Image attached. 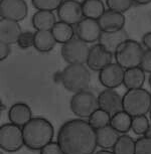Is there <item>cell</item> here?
I'll return each instance as SVG.
<instances>
[{
  "label": "cell",
  "instance_id": "d6986e66",
  "mask_svg": "<svg viewBox=\"0 0 151 154\" xmlns=\"http://www.w3.org/2000/svg\"><path fill=\"white\" fill-rule=\"evenodd\" d=\"M57 43L51 30H35L34 32L33 48L39 53H49L54 48Z\"/></svg>",
  "mask_w": 151,
  "mask_h": 154
},
{
  "label": "cell",
  "instance_id": "603a6c76",
  "mask_svg": "<svg viewBox=\"0 0 151 154\" xmlns=\"http://www.w3.org/2000/svg\"><path fill=\"white\" fill-rule=\"evenodd\" d=\"M51 32L54 34L56 42L57 43H60V45H65V43L69 42V40L75 38L76 35L75 27L69 23L60 21V20L57 21L53 29H51Z\"/></svg>",
  "mask_w": 151,
  "mask_h": 154
},
{
  "label": "cell",
  "instance_id": "9c48e42d",
  "mask_svg": "<svg viewBox=\"0 0 151 154\" xmlns=\"http://www.w3.org/2000/svg\"><path fill=\"white\" fill-rule=\"evenodd\" d=\"M28 13L25 0H0V17L3 19L22 21Z\"/></svg>",
  "mask_w": 151,
  "mask_h": 154
},
{
  "label": "cell",
  "instance_id": "b9f144b4",
  "mask_svg": "<svg viewBox=\"0 0 151 154\" xmlns=\"http://www.w3.org/2000/svg\"><path fill=\"white\" fill-rule=\"evenodd\" d=\"M0 154H3V152H1V153H0Z\"/></svg>",
  "mask_w": 151,
  "mask_h": 154
},
{
  "label": "cell",
  "instance_id": "5b68a950",
  "mask_svg": "<svg viewBox=\"0 0 151 154\" xmlns=\"http://www.w3.org/2000/svg\"><path fill=\"white\" fill-rule=\"evenodd\" d=\"M145 53L140 42L134 39H127L119 46L114 54L115 60L125 69L140 66Z\"/></svg>",
  "mask_w": 151,
  "mask_h": 154
},
{
  "label": "cell",
  "instance_id": "ffe728a7",
  "mask_svg": "<svg viewBox=\"0 0 151 154\" xmlns=\"http://www.w3.org/2000/svg\"><path fill=\"white\" fill-rule=\"evenodd\" d=\"M119 137L120 133L116 131L111 125L97 130V143L101 149H113Z\"/></svg>",
  "mask_w": 151,
  "mask_h": 154
},
{
  "label": "cell",
  "instance_id": "d590c367",
  "mask_svg": "<svg viewBox=\"0 0 151 154\" xmlns=\"http://www.w3.org/2000/svg\"><path fill=\"white\" fill-rule=\"evenodd\" d=\"M142 45H144L147 51H151V31L146 32L142 36Z\"/></svg>",
  "mask_w": 151,
  "mask_h": 154
},
{
  "label": "cell",
  "instance_id": "cb8c5ba5",
  "mask_svg": "<svg viewBox=\"0 0 151 154\" xmlns=\"http://www.w3.org/2000/svg\"><path fill=\"white\" fill-rule=\"evenodd\" d=\"M81 3L85 18L99 20L106 11L105 4L102 0H83Z\"/></svg>",
  "mask_w": 151,
  "mask_h": 154
},
{
  "label": "cell",
  "instance_id": "2e32d148",
  "mask_svg": "<svg viewBox=\"0 0 151 154\" xmlns=\"http://www.w3.org/2000/svg\"><path fill=\"white\" fill-rule=\"evenodd\" d=\"M98 21L102 31H118L124 28L126 17L123 13L107 9Z\"/></svg>",
  "mask_w": 151,
  "mask_h": 154
},
{
  "label": "cell",
  "instance_id": "60d3db41",
  "mask_svg": "<svg viewBox=\"0 0 151 154\" xmlns=\"http://www.w3.org/2000/svg\"><path fill=\"white\" fill-rule=\"evenodd\" d=\"M149 115H150V121H151V110H150V112H149Z\"/></svg>",
  "mask_w": 151,
  "mask_h": 154
},
{
  "label": "cell",
  "instance_id": "8d00e7d4",
  "mask_svg": "<svg viewBox=\"0 0 151 154\" xmlns=\"http://www.w3.org/2000/svg\"><path fill=\"white\" fill-rule=\"evenodd\" d=\"M134 1V4L137 5H146L151 3V0H133Z\"/></svg>",
  "mask_w": 151,
  "mask_h": 154
},
{
  "label": "cell",
  "instance_id": "4dcf8cb0",
  "mask_svg": "<svg viewBox=\"0 0 151 154\" xmlns=\"http://www.w3.org/2000/svg\"><path fill=\"white\" fill-rule=\"evenodd\" d=\"M135 154H151V139L141 136L135 140Z\"/></svg>",
  "mask_w": 151,
  "mask_h": 154
},
{
  "label": "cell",
  "instance_id": "9a60e30c",
  "mask_svg": "<svg viewBox=\"0 0 151 154\" xmlns=\"http://www.w3.org/2000/svg\"><path fill=\"white\" fill-rule=\"evenodd\" d=\"M129 39L128 32L124 29L118 31H102V34L99 39V43L103 46L106 51L111 53L113 56L116 53V51L124 42Z\"/></svg>",
  "mask_w": 151,
  "mask_h": 154
},
{
  "label": "cell",
  "instance_id": "8fae6325",
  "mask_svg": "<svg viewBox=\"0 0 151 154\" xmlns=\"http://www.w3.org/2000/svg\"><path fill=\"white\" fill-rule=\"evenodd\" d=\"M125 69L117 63H111L99 72V81L106 89H116L123 85Z\"/></svg>",
  "mask_w": 151,
  "mask_h": 154
},
{
  "label": "cell",
  "instance_id": "d6a6232c",
  "mask_svg": "<svg viewBox=\"0 0 151 154\" xmlns=\"http://www.w3.org/2000/svg\"><path fill=\"white\" fill-rule=\"evenodd\" d=\"M39 154H65L57 142L51 141L39 150Z\"/></svg>",
  "mask_w": 151,
  "mask_h": 154
},
{
  "label": "cell",
  "instance_id": "d4e9b609",
  "mask_svg": "<svg viewBox=\"0 0 151 154\" xmlns=\"http://www.w3.org/2000/svg\"><path fill=\"white\" fill-rule=\"evenodd\" d=\"M132 118V116L122 110L112 115L110 125L120 134H127L131 130Z\"/></svg>",
  "mask_w": 151,
  "mask_h": 154
},
{
  "label": "cell",
  "instance_id": "5bb4252c",
  "mask_svg": "<svg viewBox=\"0 0 151 154\" xmlns=\"http://www.w3.org/2000/svg\"><path fill=\"white\" fill-rule=\"evenodd\" d=\"M99 108L105 110L109 114L114 115L115 113L123 110L122 97L114 89H105L98 96Z\"/></svg>",
  "mask_w": 151,
  "mask_h": 154
},
{
  "label": "cell",
  "instance_id": "74e56055",
  "mask_svg": "<svg viewBox=\"0 0 151 154\" xmlns=\"http://www.w3.org/2000/svg\"><path fill=\"white\" fill-rule=\"evenodd\" d=\"M95 154H115L113 152V150H107V149H101L98 152H96Z\"/></svg>",
  "mask_w": 151,
  "mask_h": 154
},
{
  "label": "cell",
  "instance_id": "7402d4cb",
  "mask_svg": "<svg viewBox=\"0 0 151 154\" xmlns=\"http://www.w3.org/2000/svg\"><path fill=\"white\" fill-rule=\"evenodd\" d=\"M145 74L146 72L142 69L141 66L125 69L123 85L128 90L142 88L146 79Z\"/></svg>",
  "mask_w": 151,
  "mask_h": 154
},
{
  "label": "cell",
  "instance_id": "44dd1931",
  "mask_svg": "<svg viewBox=\"0 0 151 154\" xmlns=\"http://www.w3.org/2000/svg\"><path fill=\"white\" fill-rule=\"evenodd\" d=\"M31 22L36 30H51L57 23V18L53 11L36 10L32 15Z\"/></svg>",
  "mask_w": 151,
  "mask_h": 154
},
{
  "label": "cell",
  "instance_id": "f35d334b",
  "mask_svg": "<svg viewBox=\"0 0 151 154\" xmlns=\"http://www.w3.org/2000/svg\"><path fill=\"white\" fill-rule=\"evenodd\" d=\"M144 136H146V137H148V138H150V139H151V124H150L149 128L147 129V131H146V133H145V135H144Z\"/></svg>",
  "mask_w": 151,
  "mask_h": 154
},
{
  "label": "cell",
  "instance_id": "484cf974",
  "mask_svg": "<svg viewBox=\"0 0 151 154\" xmlns=\"http://www.w3.org/2000/svg\"><path fill=\"white\" fill-rule=\"evenodd\" d=\"M112 150L115 154H135V140L127 134H121Z\"/></svg>",
  "mask_w": 151,
  "mask_h": 154
},
{
  "label": "cell",
  "instance_id": "f1b7e54d",
  "mask_svg": "<svg viewBox=\"0 0 151 154\" xmlns=\"http://www.w3.org/2000/svg\"><path fill=\"white\" fill-rule=\"evenodd\" d=\"M65 0H31L33 7L36 10H48V11H54L57 10L60 4Z\"/></svg>",
  "mask_w": 151,
  "mask_h": 154
},
{
  "label": "cell",
  "instance_id": "4fadbf2b",
  "mask_svg": "<svg viewBox=\"0 0 151 154\" xmlns=\"http://www.w3.org/2000/svg\"><path fill=\"white\" fill-rule=\"evenodd\" d=\"M113 54L106 51L100 43H96L90 48L87 66L95 72H100L112 63Z\"/></svg>",
  "mask_w": 151,
  "mask_h": 154
},
{
  "label": "cell",
  "instance_id": "3957f363",
  "mask_svg": "<svg viewBox=\"0 0 151 154\" xmlns=\"http://www.w3.org/2000/svg\"><path fill=\"white\" fill-rule=\"evenodd\" d=\"M63 86L72 93L87 91L91 82L90 69L83 63H69L60 72Z\"/></svg>",
  "mask_w": 151,
  "mask_h": 154
},
{
  "label": "cell",
  "instance_id": "ba28073f",
  "mask_svg": "<svg viewBox=\"0 0 151 154\" xmlns=\"http://www.w3.org/2000/svg\"><path fill=\"white\" fill-rule=\"evenodd\" d=\"M90 48L88 43L75 37L69 42L62 45L60 54L63 59L69 63H87Z\"/></svg>",
  "mask_w": 151,
  "mask_h": 154
},
{
  "label": "cell",
  "instance_id": "4316f807",
  "mask_svg": "<svg viewBox=\"0 0 151 154\" xmlns=\"http://www.w3.org/2000/svg\"><path fill=\"white\" fill-rule=\"evenodd\" d=\"M111 117L112 115L106 112L105 110L98 108L88 118V122L94 129L98 130L103 127L109 126L110 123H111Z\"/></svg>",
  "mask_w": 151,
  "mask_h": 154
},
{
  "label": "cell",
  "instance_id": "6da1fadb",
  "mask_svg": "<svg viewBox=\"0 0 151 154\" xmlns=\"http://www.w3.org/2000/svg\"><path fill=\"white\" fill-rule=\"evenodd\" d=\"M57 142L65 154H94L97 130L85 119H72L60 126Z\"/></svg>",
  "mask_w": 151,
  "mask_h": 154
},
{
  "label": "cell",
  "instance_id": "ab89813d",
  "mask_svg": "<svg viewBox=\"0 0 151 154\" xmlns=\"http://www.w3.org/2000/svg\"><path fill=\"white\" fill-rule=\"evenodd\" d=\"M148 83H149V86L151 88V74L149 75V78H148Z\"/></svg>",
  "mask_w": 151,
  "mask_h": 154
},
{
  "label": "cell",
  "instance_id": "ac0fdd59",
  "mask_svg": "<svg viewBox=\"0 0 151 154\" xmlns=\"http://www.w3.org/2000/svg\"><path fill=\"white\" fill-rule=\"evenodd\" d=\"M8 118H9L10 123L22 128L33 118L32 111L27 104L23 102H18L10 107L8 111Z\"/></svg>",
  "mask_w": 151,
  "mask_h": 154
},
{
  "label": "cell",
  "instance_id": "f546056e",
  "mask_svg": "<svg viewBox=\"0 0 151 154\" xmlns=\"http://www.w3.org/2000/svg\"><path fill=\"white\" fill-rule=\"evenodd\" d=\"M133 0H106V5L108 9L117 11L120 13H125L133 6Z\"/></svg>",
  "mask_w": 151,
  "mask_h": 154
},
{
  "label": "cell",
  "instance_id": "7c38bea8",
  "mask_svg": "<svg viewBox=\"0 0 151 154\" xmlns=\"http://www.w3.org/2000/svg\"><path fill=\"white\" fill-rule=\"evenodd\" d=\"M57 17L60 21L76 26L84 17L82 3L77 0H65L57 10Z\"/></svg>",
  "mask_w": 151,
  "mask_h": 154
},
{
  "label": "cell",
  "instance_id": "8992f818",
  "mask_svg": "<svg viewBox=\"0 0 151 154\" xmlns=\"http://www.w3.org/2000/svg\"><path fill=\"white\" fill-rule=\"evenodd\" d=\"M24 146L22 128L12 123L0 126V148L6 152H17Z\"/></svg>",
  "mask_w": 151,
  "mask_h": 154
},
{
  "label": "cell",
  "instance_id": "52a82bcc",
  "mask_svg": "<svg viewBox=\"0 0 151 154\" xmlns=\"http://www.w3.org/2000/svg\"><path fill=\"white\" fill-rule=\"evenodd\" d=\"M69 107L78 118H89L99 108L98 98L89 91L76 93L71 99Z\"/></svg>",
  "mask_w": 151,
  "mask_h": 154
},
{
  "label": "cell",
  "instance_id": "7a4b0ae2",
  "mask_svg": "<svg viewBox=\"0 0 151 154\" xmlns=\"http://www.w3.org/2000/svg\"><path fill=\"white\" fill-rule=\"evenodd\" d=\"M22 133L24 146L29 150L36 151L53 141L54 129L48 119L35 117L22 127Z\"/></svg>",
  "mask_w": 151,
  "mask_h": 154
},
{
  "label": "cell",
  "instance_id": "e0dca14e",
  "mask_svg": "<svg viewBox=\"0 0 151 154\" xmlns=\"http://www.w3.org/2000/svg\"><path fill=\"white\" fill-rule=\"evenodd\" d=\"M22 33L19 22L8 19H0V42L6 45L17 43L20 34Z\"/></svg>",
  "mask_w": 151,
  "mask_h": 154
},
{
  "label": "cell",
  "instance_id": "277c9868",
  "mask_svg": "<svg viewBox=\"0 0 151 154\" xmlns=\"http://www.w3.org/2000/svg\"><path fill=\"white\" fill-rule=\"evenodd\" d=\"M122 101L123 110L132 117L146 115L151 110V93L143 88L128 90Z\"/></svg>",
  "mask_w": 151,
  "mask_h": 154
},
{
  "label": "cell",
  "instance_id": "30bf717a",
  "mask_svg": "<svg viewBox=\"0 0 151 154\" xmlns=\"http://www.w3.org/2000/svg\"><path fill=\"white\" fill-rule=\"evenodd\" d=\"M76 36L87 43H94L99 42L102 34V29L96 19L83 18L75 26Z\"/></svg>",
  "mask_w": 151,
  "mask_h": 154
},
{
  "label": "cell",
  "instance_id": "e575fe53",
  "mask_svg": "<svg viewBox=\"0 0 151 154\" xmlns=\"http://www.w3.org/2000/svg\"><path fill=\"white\" fill-rule=\"evenodd\" d=\"M11 48L9 45L6 43L0 42V60H6L10 54Z\"/></svg>",
  "mask_w": 151,
  "mask_h": 154
},
{
  "label": "cell",
  "instance_id": "83f0119b",
  "mask_svg": "<svg viewBox=\"0 0 151 154\" xmlns=\"http://www.w3.org/2000/svg\"><path fill=\"white\" fill-rule=\"evenodd\" d=\"M149 126H150L149 119L146 117V115L136 116V117L132 118L131 130L136 135L144 136Z\"/></svg>",
  "mask_w": 151,
  "mask_h": 154
},
{
  "label": "cell",
  "instance_id": "1f68e13d",
  "mask_svg": "<svg viewBox=\"0 0 151 154\" xmlns=\"http://www.w3.org/2000/svg\"><path fill=\"white\" fill-rule=\"evenodd\" d=\"M17 45L19 48L27 49L34 45V32L31 31H22L20 34L18 40H17Z\"/></svg>",
  "mask_w": 151,
  "mask_h": 154
},
{
  "label": "cell",
  "instance_id": "836d02e7",
  "mask_svg": "<svg viewBox=\"0 0 151 154\" xmlns=\"http://www.w3.org/2000/svg\"><path fill=\"white\" fill-rule=\"evenodd\" d=\"M140 66L145 72H148L149 75L151 74V51H145Z\"/></svg>",
  "mask_w": 151,
  "mask_h": 154
}]
</instances>
